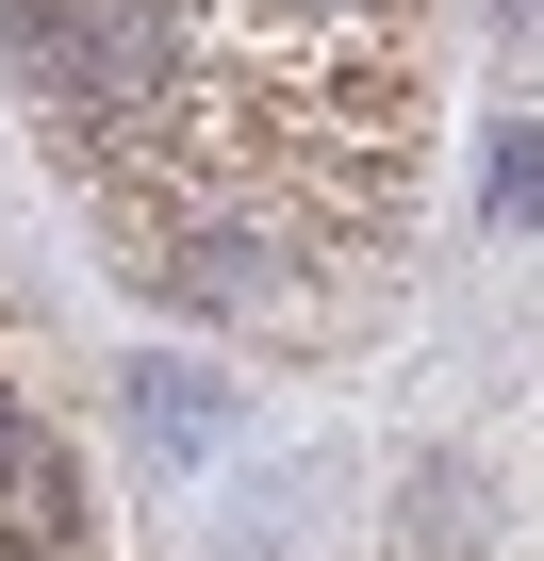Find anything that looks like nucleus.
I'll return each mask as SVG.
<instances>
[{
  "mask_svg": "<svg viewBox=\"0 0 544 561\" xmlns=\"http://www.w3.org/2000/svg\"><path fill=\"white\" fill-rule=\"evenodd\" d=\"M495 215L544 231V133H495Z\"/></svg>",
  "mask_w": 544,
  "mask_h": 561,
  "instance_id": "nucleus-1",
  "label": "nucleus"
},
{
  "mask_svg": "<svg viewBox=\"0 0 544 561\" xmlns=\"http://www.w3.org/2000/svg\"><path fill=\"white\" fill-rule=\"evenodd\" d=\"M247 18H281V34H331V50H347V34H380V0H247Z\"/></svg>",
  "mask_w": 544,
  "mask_h": 561,
  "instance_id": "nucleus-2",
  "label": "nucleus"
},
{
  "mask_svg": "<svg viewBox=\"0 0 544 561\" xmlns=\"http://www.w3.org/2000/svg\"><path fill=\"white\" fill-rule=\"evenodd\" d=\"M0 561H50V545H34V528H0Z\"/></svg>",
  "mask_w": 544,
  "mask_h": 561,
  "instance_id": "nucleus-3",
  "label": "nucleus"
}]
</instances>
